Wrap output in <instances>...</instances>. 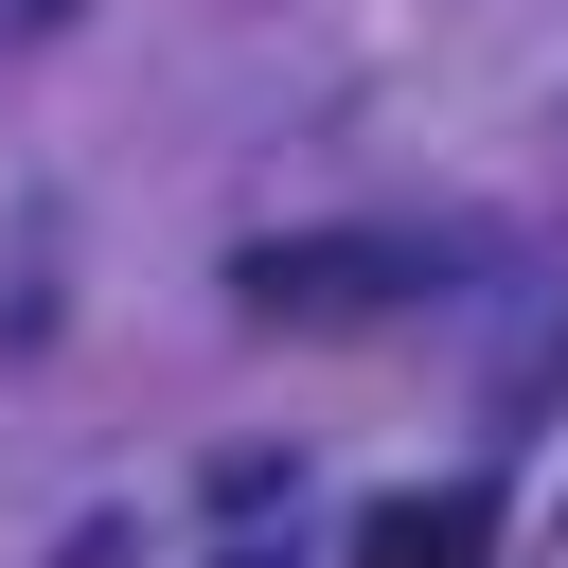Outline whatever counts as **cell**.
Listing matches in <instances>:
<instances>
[{"mask_svg": "<svg viewBox=\"0 0 568 568\" xmlns=\"http://www.w3.org/2000/svg\"><path fill=\"white\" fill-rule=\"evenodd\" d=\"M426 284V248L408 231H266L248 266H231V302L266 320V337H337V320H390Z\"/></svg>", "mask_w": 568, "mask_h": 568, "instance_id": "1", "label": "cell"}, {"mask_svg": "<svg viewBox=\"0 0 568 568\" xmlns=\"http://www.w3.org/2000/svg\"><path fill=\"white\" fill-rule=\"evenodd\" d=\"M53 18H89V0H0V36H53Z\"/></svg>", "mask_w": 568, "mask_h": 568, "instance_id": "3", "label": "cell"}, {"mask_svg": "<svg viewBox=\"0 0 568 568\" xmlns=\"http://www.w3.org/2000/svg\"><path fill=\"white\" fill-rule=\"evenodd\" d=\"M337 568H497V497H479V479H426V497H373Z\"/></svg>", "mask_w": 568, "mask_h": 568, "instance_id": "2", "label": "cell"}]
</instances>
